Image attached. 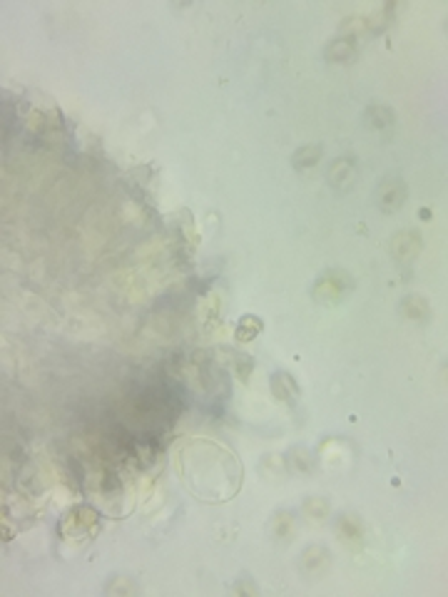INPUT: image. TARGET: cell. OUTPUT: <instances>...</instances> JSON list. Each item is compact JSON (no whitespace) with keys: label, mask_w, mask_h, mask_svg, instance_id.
<instances>
[{"label":"cell","mask_w":448,"mask_h":597,"mask_svg":"<svg viewBox=\"0 0 448 597\" xmlns=\"http://www.w3.org/2000/svg\"><path fill=\"white\" fill-rule=\"evenodd\" d=\"M177 471L192 496L204 503L230 501L242 483V468L235 453L207 438H194L179 448Z\"/></svg>","instance_id":"6da1fadb"},{"label":"cell","mask_w":448,"mask_h":597,"mask_svg":"<svg viewBox=\"0 0 448 597\" xmlns=\"http://www.w3.org/2000/svg\"><path fill=\"white\" fill-rule=\"evenodd\" d=\"M352 286H354L352 274L344 272V269H329V272H324L319 279H316L311 294H314L316 301L336 304V301H342V298L352 291Z\"/></svg>","instance_id":"7a4b0ae2"},{"label":"cell","mask_w":448,"mask_h":597,"mask_svg":"<svg viewBox=\"0 0 448 597\" xmlns=\"http://www.w3.org/2000/svg\"><path fill=\"white\" fill-rule=\"evenodd\" d=\"M70 528H75V532H72L70 537H77V540H82V537H87V535H95L97 528H100L97 513L92 510V508H87V506L72 508V510L65 515V520L60 523V530L62 532L70 530Z\"/></svg>","instance_id":"3957f363"},{"label":"cell","mask_w":448,"mask_h":597,"mask_svg":"<svg viewBox=\"0 0 448 597\" xmlns=\"http://www.w3.org/2000/svg\"><path fill=\"white\" fill-rule=\"evenodd\" d=\"M406 197H408V187H406V182L398 179V177L383 179L376 189L379 207H381L383 212H396V209H401L403 202H406Z\"/></svg>","instance_id":"277c9868"},{"label":"cell","mask_w":448,"mask_h":597,"mask_svg":"<svg viewBox=\"0 0 448 597\" xmlns=\"http://www.w3.org/2000/svg\"><path fill=\"white\" fill-rule=\"evenodd\" d=\"M421 234L413 232V229H403V232H398L396 237H393V244H391V252L396 259H401V262H411V259L418 257V252H421Z\"/></svg>","instance_id":"5b68a950"},{"label":"cell","mask_w":448,"mask_h":597,"mask_svg":"<svg viewBox=\"0 0 448 597\" xmlns=\"http://www.w3.org/2000/svg\"><path fill=\"white\" fill-rule=\"evenodd\" d=\"M357 177V164L352 157H339L329 167V184L336 189H349Z\"/></svg>","instance_id":"8992f818"},{"label":"cell","mask_w":448,"mask_h":597,"mask_svg":"<svg viewBox=\"0 0 448 597\" xmlns=\"http://www.w3.org/2000/svg\"><path fill=\"white\" fill-rule=\"evenodd\" d=\"M271 394H274V398L294 406L296 398H299V384H296L289 371H276L271 376Z\"/></svg>","instance_id":"52a82bcc"},{"label":"cell","mask_w":448,"mask_h":597,"mask_svg":"<svg viewBox=\"0 0 448 597\" xmlns=\"http://www.w3.org/2000/svg\"><path fill=\"white\" fill-rule=\"evenodd\" d=\"M331 562V552L326 550V547L321 545H311L304 550V555H301V570L306 572V575H321V572L329 567Z\"/></svg>","instance_id":"ba28073f"},{"label":"cell","mask_w":448,"mask_h":597,"mask_svg":"<svg viewBox=\"0 0 448 597\" xmlns=\"http://www.w3.org/2000/svg\"><path fill=\"white\" fill-rule=\"evenodd\" d=\"M324 55L329 62H352L357 57V40H354V35L336 38L326 45Z\"/></svg>","instance_id":"9c48e42d"},{"label":"cell","mask_w":448,"mask_h":597,"mask_svg":"<svg viewBox=\"0 0 448 597\" xmlns=\"http://www.w3.org/2000/svg\"><path fill=\"white\" fill-rule=\"evenodd\" d=\"M364 120H366V125L374 127V130H388L396 117H393V110L388 105H371V107H366V112H364Z\"/></svg>","instance_id":"30bf717a"},{"label":"cell","mask_w":448,"mask_h":597,"mask_svg":"<svg viewBox=\"0 0 448 597\" xmlns=\"http://www.w3.org/2000/svg\"><path fill=\"white\" fill-rule=\"evenodd\" d=\"M336 532L342 535V540L347 542H362L364 540V525L357 515H342L336 520Z\"/></svg>","instance_id":"8fae6325"},{"label":"cell","mask_w":448,"mask_h":597,"mask_svg":"<svg viewBox=\"0 0 448 597\" xmlns=\"http://www.w3.org/2000/svg\"><path fill=\"white\" fill-rule=\"evenodd\" d=\"M321 155H324V147L321 145H304L299 147L294 152V157H291V164H294L296 169H309V167H316L321 160Z\"/></svg>","instance_id":"7c38bea8"},{"label":"cell","mask_w":448,"mask_h":597,"mask_svg":"<svg viewBox=\"0 0 448 597\" xmlns=\"http://www.w3.org/2000/svg\"><path fill=\"white\" fill-rule=\"evenodd\" d=\"M401 311L413 321H428V316H431V306H428V301L423 296H416V294H411V296L403 298Z\"/></svg>","instance_id":"4fadbf2b"},{"label":"cell","mask_w":448,"mask_h":597,"mask_svg":"<svg viewBox=\"0 0 448 597\" xmlns=\"http://www.w3.org/2000/svg\"><path fill=\"white\" fill-rule=\"evenodd\" d=\"M264 329V324H262V319H257L254 314H247L240 319V324H237L235 329V339L242 341V344H247V341H254L257 336H259V331Z\"/></svg>","instance_id":"5bb4252c"},{"label":"cell","mask_w":448,"mask_h":597,"mask_svg":"<svg viewBox=\"0 0 448 597\" xmlns=\"http://www.w3.org/2000/svg\"><path fill=\"white\" fill-rule=\"evenodd\" d=\"M286 463L291 466V471L296 473H309L311 466H314V458H311V453L306 451V448H291L289 456H286Z\"/></svg>","instance_id":"9a60e30c"},{"label":"cell","mask_w":448,"mask_h":597,"mask_svg":"<svg viewBox=\"0 0 448 597\" xmlns=\"http://www.w3.org/2000/svg\"><path fill=\"white\" fill-rule=\"evenodd\" d=\"M227 354L232 356V366H235L237 376H240L242 381H247V379H250L252 369H254V361H252V356H247V354H240V351H227Z\"/></svg>","instance_id":"2e32d148"},{"label":"cell","mask_w":448,"mask_h":597,"mask_svg":"<svg viewBox=\"0 0 448 597\" xmlns=\"http://www.w3.org/2000/svg\"><path fill=\"white\" fill-rule=\"evenodd\" d=\"M291 530H294V518H291V513L289 510L276 513L274 515V535L279 537V540H289Z\"/></svg>","instance_id":"e0dca14e"},{"label":"cell","mask_w":448,"mask_h":597,"mask_svg":"<svg viewBox=\"0 0 448 597\" xmlns=\"http://www.w3.org/2000/svg\"><path fill=\"white\" fill-rule=\"evenodd\" d=\"M304 513L311 518V520H324V518L329 515V503H326L324 498H309V501L304 503Z\"/></svg>","instance_id":"ac0fdd59"},{"label":"cell","mask_w":448,"mask_h":597,"mask_svg":"<svg viewBox=\"0 0 448 597\" xmlns=\"http://www.w3.org/2000/svg\"><path fill=\"white\" fill-rule=\"evenodd\" d=\"M235 592H250V595H257V592H259V590H257V587L252 585L250 577H242V580L235 585Z\"/></svg>","instance_id":"d6986e66"}]
</instances>
